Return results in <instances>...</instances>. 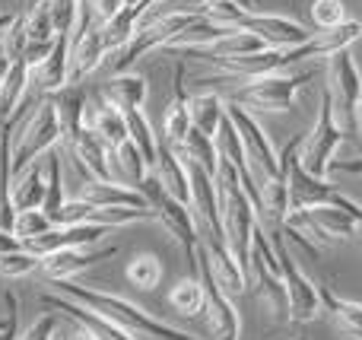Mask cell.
Instances as JSON below:
<instances>
[{"label":"cell","mask_w":362,"mask_h":340,"mask_svg":"<svg viewBox=\"0 0 362 340\" xmlns=\"http://www.w3.org/2000/svg\"><path fill=\"white\" fill-rule=\"evenodd\" d=\"M124 4L127 0H93V10H95V16H99L102 23H108L112 16H118V13L124 10Z\"/></svg>","instance_id":"60d3db41"},{"label":"cell","mask_w":362,"mask_h":340,"mask_svg":"<svg viewBox=\"0 0 362 340\" xmlns=\"http://www.w3.org/2000/svg\"><path fill=\"white\" fill-rule=\"evenodd\" d=\"M356 124H359V131H362V99H359V108H356Z\"/></svg>","instance_id":"7dc6e473"},{"label":"cell","mask_w":362,"mask_h":340,"mask_svg":"<svg viewBox=\"0 0 362 340\" xmlns=\"http://www.w3.org/2000/svg\"><path fill=\"white\" fill-rule=\"evenodd\" d=\"M42 267V258L29 248H16V252H4L0 254V277H10V280H23L29 274H35Z\"/></svg>","instance_id":"d6a6232c"},{"label":"cell","mask_w":362,"mask_h":340,"mask_svg":"<svg viewBox=\"0 0 362 340\" xmlns=\"http://www.w3.org/2000/svg\"><path fill=\"white\" fill-rule=\"evenodd\" d=\"M185 159H194L197 165H204L206 172H210L213 178L219 175V146H216V137H210V134L197 131V127H191L187 131V137L181 140L175 146Z\"/></svg>","instance_id":"4316f807"},{"label":"cell","mask_w":362,"mask_h":340,"mask_svg":"<svg viewBox=\"0 0 362 340\" xmlns=\"http://www.w3.org/2000/svg\"><path fill=\"white\" fill-rule=\"evenodd\" d=\"M327 89L334 95V112L344 118V134H356V108L362 99V74L353 61L350 48L331 54V70H327Z\"/></svg>","instance_id":"9c48e42d"},{"label":"cell","mask_w":362,"mask_h":340,"mask_svg":"<svg viewBox=\"0 0 362 340\" xmlns=\"http://www.w3.org/2000/svg\"><path fill=\"white\" fill-rule=\"evenodd\" d=\"M54 286L61 290V296H70V299H76V303L89 305V309L99 312V315L124 324L127 331H140V334L156 337V340H197V337L185 334V331L172 328V324L159 322V318H153L150 312H144L140 305L127 303V299H121V296H112V293L89 290V286H80V283H74V280H54Z\"/></svg>","instance_id":"6da1fadb"},{"label":"cell","mask_w":362,"mask_h":340,"mask_svg":"<svg viewBox=\"0 0 362 340\" xmlns=\"http://www.w3.org/2000/svg\"><path fill=\"white\" fill-rule=\"evenodd\" d=\"M54 331H57V318L54 315H45L32 324L25 334H19L16 340H54Z\"/></svg>","instance_id":"ab89813d"},{"label":"cell","mask_w":362,"mask_h":340,"mask_svg":"<svg viewBox=\"0 0 362 340\" xmlns=\"http://www.w3.org/2000/svg\"><path fill=\"white\" fill-rule=\"evenodd\" d=\"M163 127H165V140H169L172 146H178L181 140L187 137V131L194 127L191 99H187V89H185V64L175 67V86H172V102H169V108H165Z\"/></svg>","instance_id":"44dd1931"},{"label":"cell","mask_w":362,"mask_h":340,"mask_svg":"<svg viewBox=\"0 0 362 340\" xmlns=\"http://www.w3.org/2000/svg\"><path fill=\"white\" fill-rule=\"evenodd\" d=\"M197 274H200V283H204V293H206V315H210L213 334H216V340H238L242 318H238L235 305H232L229 290H226L223 280L216 277V267H213L206 245H200V252H197Z\"/></svg>","instance_id":"ba28073f"},{"label":"cell","mask_w":362,"mask_h":340,"mask_svg":"<svg viewBox=\"0 0 362 340\" xmlns=\"http://www.w3.org/2000/svg\"><path fill=\"white\" fill-rule=\"evenodd\" d=\"M70 153H74L76 165L83 169L86 178H115V165L108 163V146L102 143L93 127H86V131L70 143Z\"/></svg>","instance_id":"d6986e66"},{"label":"cell","mask_w":362,"mask_h":340,"mask_svg":"<svg viewBox=\"0 0 362 340\" xmlns=\"http://www.w3.org/2000/svg\"><path fill=\"white\" fill-rule=\"evenodd\" d=\"M112 254H118L115 245H105V248H93V245L57 248V252H51V254L42 258V271H45L48 280H70L74 274L86 271V267L99 264V261H108Z\"/></svg>","instance_id":"9a60e30c"},{"label":"cell","mask_w":362,"mask_h":340,"mask_svg":"<svg viewBox=\"0 0 362 340\" xmlns=\"http://www.w3.org/2000/svg\"><path fill=\"white\" fill-rule=\"evenodd\" d=\"M76 340H99V337L89 334V331H83V334H76Z\"/></svg>","instance_id":"bcb514c9"},{"label":"cell","mask_w":362,"mask_h":340,"mask_svg":"<svg viewBox=\"0 0 362 340\" xmlns=\"http://www.w3.org/2000/svg\"><path fill=\"white\" fill-rule=\"evenodd\" d=\"M286 226H293L296 233H308V235L331 239V242L350 239V235L359 233V223L344 207H337V204H315V207L293 210L286 216Z\"/></svg>","instance_id":"30bf717a"},{"label":"cell","mask_w":362,"mask_h":340,"mask_svg":"<svg viewBox=\"0 0 362 340\" xmlns=\"http://www.w3.org/2000/svg\"><path fill=\"white\" fill-rule=\"evenodd\" d=\"M124 118H127V131H131V140L137 143V150L144 153L146 169L153 172V165H156V156H159V143H156V137H153L150 121H146V115L140 112V108H124Z\"/></svg>","instance_id":"f546056e"},{"label":"cell","mask_w":362,"mask_h":340,"mask_svg":"<svg viewBox=\"0 0 362 340\" xmlns=\"http://www.w3.org/2000/svg\"><path fill=\"white\" fill-rule=\"evenodd\" d=\"M23 29H25V42H54L57 29H54V16H51V0H35L32 10L23 16Z\"/></svg>","instance_id":"4dcf8cb0"},{"label":"cell","mask_w":362,"mask_h":340,"mask_svg":"<svg viewBox=\"0 0 362 340\" xmlns=\"http://www.w3.org/2000/svg\"><path fill=\"white\" fill-rule=\"evenodd\" d=\"M29 76H32V67L23 61V57H16L10 67V74H6V80L0 83V118L10 121L13 115L19 112V99H23L25 86H29Z\"/></svg>","instance_id":"83f0119b"},{"label":"cell","mask_w":362,"mask_h":340,"mask_svg":"<svg viewBox=\"0 0 362 340\" xmlns=\"http://www.w3.org/2000/svg\"><path fill=\"white\" fill-rule=\"evenodd\" d=\"M16 248H23V239H19L13 229H0V254H4V252H16Z\"/></svg>","instance_id":"b9f144b4"},{"label":"cell","mask_w":362,"mask_h":340,"mask_svg":"<svg viewBox=\"0 0 362 340\" xmlns=\"http://www.w3.org/2000/svg\"><path fill=\"white\" fill-rule=\"evenodd\" d=\"M312 13V25L315 29H337V25L346 23V4L344 0H312L308 6Z\"/></svg>","instance_id":"d590c367"},{"label":"cell","mask_w":362,"mask_h":340,"mask_svg":"<svg viewBox=\"0 0 362 340\" xmlns=\"http://www.w3.org/2000/svg\"><path fill=\"white\" fill-rule=\"evenodd\" d=\"M340 140H344V127L337 121V112H334V95L331 89H321V102H318V121H315L312 134L302 137L299 146V163L305 172L318 178H327L334 163V153H337Z\"/></svg>","instance_id":"277c9868"},{"label":"cell","mask_w":362,"mask_h":340,"mask_svg":"<svg viewBox=\"0 0 362 340\" xmlns=\"http://www.w3.org/2000/svg\"><path fill=\"white\" fill-rule=\"evenodd\" d=\"M270 242L276 248V258L283 267V290H286V318L293 324H308L321 315V290L305 277L299 264H296L293 252L283 242V226L270 229Z\"/></svg>","instance_id":"5b68a950"},{"label":"cell","mask_w":362,"mask_h":340,"mask_svg":"<svg viewBox=\"0 0 362 340\" xmlns=\"http://www.w3.org/2000/svg\"><path fill=\"white\" fill-rule=\"evenodd\" d=\"M210 64H216L219 70L232 76H242V80H251V76H264V74H276V70L293 67V57H289V48H261L251 51V54H235V57H213Z\"/></svg>","instance_id":"e0dca14e"},{"label":"cell","mask_w":362,"mask_h":340,"mask_svg":"<svg viewBox=\"0 0 362 340\" xmlns=\"http://www.w3.org/2000/svg\"><path fill=\"white\" fill-rule=\"evenodd\" d=\"M54 226V220H51L48 213H45L42 207L38 210H16V223H13V233L23 239V245L29 239H35V235L48 233V229Z\"/></svg>","instance_id":"8d00e7d4"},{"label":"cell","mask_w":362,"mask_h":340,"mask_svg":"<svg viewBox=\"0 0 362 340\" xmlns=\"http://www.w3.org/2000/svg\"><path fill=\"white\" fill-rule=\"evenodd\" d=\"M315 80V70H302V74H264L245 80V86L238 89L232 99L242 105L261 108V112H289L296 105V95L305 83Z\"/></svg>","instance_id":"8992f818"},{"label":"cell","mask_w":362,"mask_h":340,"mask_svg":"<svg viewBox=\"0 0 362 340\" xmlns=\"http://www.w3.org/2000/svg\"><path fill=\"white\" fill-rule=\"evenodd\" d=\"M83 201L99 204V207H137V210H153L146 204L144 191L131 188V184H121L115 178H86L80 191Z\"/></svg>","instance_id":"ac0fdd59"},{"label":"cell","mask_w":362,"mask_h":340,"mask_svg":"<svg viewBox=\"0 0 362 340\" xmlns=\"http://www.w3.org/2000/svg\"><path fill=\"white\" fill-rule=\"evenodd\" d=\"M331 169L346 172V175H362V156H359V159H346V163H337V159H334Z\"/></svg>","instance_id":"7bdbcfd3"},{"label":"cell","mask_w":362,"mask_h":340,"mask_svg":"<svg viewBox=\"0 0 362 340\" xmlns=\"http://www.w3.org/2000/svg\"><path fill=\"white\" fill-rule=\"evenodd\" d=\"M10 67H13V57H10V51H6L4 38H0V83L6 80V74H10Z\"/></svg>","instance_id":"ee69618b"},{"label":"cell","mask_w":362,"mask_h":340,"mask_svg":"<svg viewBox=\"0 0 362 340\" xmlns=\"http://www.w3.org/2000/svg\"><path fill=\"white\" fill-rule=\"evenodd\" d=\"M102 95H105L112 105H118L121 112H124V108H140L146 102V80L124 70V74H115L112 80H108Z\"/></svg>","instance_id":"484cf974"},{"label":"cell","mask_w":362,"mask_h":340,"mask_svg":"<svg viewBox=\"0 0 362 340\" xmlns=\"http://www.w3.org/2000/svg\"><path fill=\"white\" fill-rule=\"evenodd\" d=\"M57 102V115H61V131L67 146L86 131V95L76 93L74 86H64L61 93L54 95Z\"/></svg>","instance_id":"d4e9b609"},{"label":"cell","mask_w":362,"mask_h":340,"mask_svg":"<svg viewBox=\"0 0 362 340\" xmlns=\"http://www.w3.org/2000/svg\"><path fill=\"white\" fill-rule=\"evenodd\" d=\"M197 19H204V13L200 10H181V13H169V16H159L156 23L150 25H137V32H134V38L121 48V54L115 57L112 70L115 74H124L131 64H137L140 57L146 54V51L153 48H169L172 42H178V35L187 29V25H194Z\"/></svg>","instance_id":"52a82bcc"},{"label":"cell","mask_w":362,"mask_h":340,"mask_svg":"<svg viewBox=\"0 0 362 340\" xmlns=\"http://www.w3.org/2000/svg\"><path fill=\"white\" fill-rule=\"evenodd\" d=\"M61 340H67V337H61Z\"/></svg>","instance_id":"f907efd6"},{"label":"cell","mask_w":362,"mask_h":340,"mask_svg":"<svg viewBox=\"0 0 362 340\" xmlns=\"http://www.w3.org/2000/svg\"><path fill=\"white\" fill-rule=\"evenodd\" d=\"M105 223H67V226H51L48 233L35 235V239L25 242L29 252H35L38 258L57 252V248H80V245H99L108 235Z\"/></svg>","instance_id":"5bb4252c"},{"label":"cell","mask_w":362,"mask_h":340,"mask_svg":"<svg viewBox=\"0 0 362 340\" xmlns=\"http://www.w3.org/2000/svg\"><path fill=\"white\" fill-rule=\"evenodd\" d=\"M235 29H245L251 35H257L267 48H296V45L308 42L315 32H308L302 23L289 16H276V13H255V10H245L242 16L235 19Z\"/></svg>","instance_id":"8fae6325"},{"label":"cell","mask_w":362,"mask_h":340,"mask_svg":"<svg viewBox=\"0 0 362 340\" xmlns=\"http://www.w3.org/2000/svg\"><path fill=\"white\" fill-rule=\"evenodd\" d=\"M67 74H70V35H57L51 54L35 67L42 93H61L67 86Z\"/></svg>","instance_id":"603a6c76"},{"label":"cell","mask_w":362,"mask_h":340,"mask_svg":"<svg viewBox=\"0 0 362 340\" xmlns=\"http://www.w3.org/2000/svg\"><path fill=\"white\" fill-rule=\"evenodd\" d=\"M223 118H226V102L219 99V95L204 93V95H197V99H191V121H194V127H197V131L216 137Z\"/></svg>","instance_id":"f1b7e54d"},{"label":"cell","mask_w":362,"mask_h":340,"mask_svg":"<svg viewBox=\"0 0 362 340\" xmlns=\"http://www.w3.org/2000/svg\"><path fill=\"white\" fill-rule=\"evenodd\" d=\"M48 194V169L32 163L23 175L13 178V207L16 210H38Z\"/></svg>","instance_id":"cb8c5ba5"},{"label":"cell","mask_w":362,"mask_h":340,"mask_svg":"<svg viewBox=\"0 0 362 340\" xmlns=\"http://www.w3.org/2000/svg\"><path fill=\"white\" fill-rule=\"evenodd\" d=\"M0 328H4V322H0Z\"/></svg>","instance_id":"681fc988"},{"label":"cell","mask_w":362,"mask_h":340,"mask_svg":"<svg viewBox=\"0 0 362 340\" xmlns=\"http://www.w3.org/2000/svg\"><path fill=\"white\" fill-rule=\"evenodd\" d=\"M57 140H64L57 102L42 99L32 108L29 121L23 124V131H19V137H16V146H13V178L23 175L32 163H38V156H48Z\"/></svg>","instance_id":"3957f363"},{"label":"cell","mask_w":362,"mask_h":340,"mask_svg":"<svg viewBox=\"0 0 362 340\" xmlns=\"http://www.w3.org/2000/svg\"><path fill=\"white\" fill-rule=\"evenodd\" d=\"M226 115H229V121L238 127V134H242V140H245V150H248V156L264 169V175L267 178L283 175L280 156H276L274 143H270V134H264V127L255 121V115H251L248 108H245L242 102H235V99L226 105Z\"/></svg>","instance_id":"7c38bea8"},{"label":"cell","mask_w":362,"mask_h":340,"mask_svg":"<svg viewBox=\"0 0 362 340\" xmlns=\"http://www.w3.org/2000/svg\"><path fill=\"white\" fill-rule=\"evenodd\" d=\"M48 194H45V204H42V210L54 220L57 213H61V207H64V182H61V156H57L54 150L48 153ZM57 226V223H54Z\"/></svg>","instance_id":"e575fe53"},{"label":"cell","mask_w":362,"mask_h":340,"mask_svg":"<svg viewBox=\"0 0 362 340\" xmlns=\"http://www.w3.org/2000/svg\"><path fill=\"white\" fill-rule=\"evenodd\" d=\"M153 172L159 175V182L165 184V191H169L172 197H178L181 204H187V207H191V178H187V165H185L181 153L169 143V140H165V143H159V156H156Z\"/></svg>","instance_id":"ffe728a7"},{"label":"cell","mask_w":362,"mask_h":340,"mask_svg":"<svg viewBox=\"0 0 362 340\" xmlns=\"http://www.w3.org/2000/svg\"><path fill=\"white\" fill-rule=\"evenodd\" d=\"M115 156H118V169L124 172L127 178H131V182H144V175L150 169H146V159H144V153L137 150V143H134V140H127V143H121L118 150H115Z\"/></svg>","instance_id":"74e56055"},{"label":"cell","mask_w":362,"mask_h":340,"mask_svg":"<svg viewBox=\"0 0 362 340\" xmlns=\"http://www.w3.org/2000/svg\"><path fill=\"white\" fill-rule=\"evenodd\" d=\"M169 305L178 312V315H197V312L206 309V293L200 280H181L175 283V290L169 293Z\"/></svg>","instance_id":"1f68e13d"},{"label":"cell","mask_w":362,"mask_h":340,"mask_svg":"<svg viewBox=\"0 0 362 340\" xmlns=\"http://www.w3.org/2000/svg\"><path fill=\"white\" fill-rule=\"evenodd\" d=\"M321 309L327 312V318L334 322V328L340 331L346 340H362V305L340 299L334 290L321 286Z\"/></svg>","instance_id":"7402d4cb"},{"label":"cell","mask_w":362,"mask_h":340,"mask_svg":"<svg viewBox=\"0 0 362 340\" xmlns=\"http://www.w3.org/2000/svg\"><path fill=\"white\" fill-rule=\"evenodd\" d=\"M127 280L140 290H153V286L163 280V264H159L156 254H137V258L127 264Z\"/></svg>","instance_id":"836d02e7"},{"label":"cell","mask_w":362,"mask_h":340,"mask_svg":"<svg viewBox=\"0 0 362 340\" xmlns=\"http://www.w3.org/2000/svg\"><path fill=\"white\" fill-rule=\"evenodd\" d=\"M296 340H308V337H296Z\"/></svg>","instance_id":"c3c4849f"},{"label":"cell","mask_w":362,"mask_h":340,"mask_svg":"<svg viewBox=\"0 0 362 340\" xmlns=\"http://www.w3.org/2000/svg\"><path fill=\"white\" fill-rule=\"evenodd\" d=\"M359 38H362V23L359 19H346L337 29H321V32H315L308 42L289 48V57H293V64L305 61V57H331L344 48H353Z\"/></svg>","instance_id":"2e32d148"},{"label":"cell","mask_w":362,"mask_h":340,"mask_svg":"<svg viewBox=\"0 0 362 340\" xmlns=\"http://www.w3.org/2000/svg\"><path fill=\"white\" fill-rule=\"evenodd\" d=\"M140 191H144L146 204L153 207L156 220L163 223L165 229H169V235H175V239L181 242L187 264L197 267L200 233H197V226H194V213H191V207H187V204H181L178 197H172L169 191H165V184L159 182L156 172H146L144 182H140Z\"/></svg>","instance_id":"7a4b0ae2"},{"label":"cell","mask_w":362,"mask_h":340,"mask_svg":"<svg viewBox=\"0 0 362 340\" xmlns=\"http://www.w3.org/2000/svg\"><path fill=\"white\" fill-rule=\"evenodd\" d=\"M13 19H16V16H13V13H0V35H4V32L13 25Z\"/></svg>","instance_id":"f6af8a7d"},{"label":"cell","mask_w":362,"mask_h":340,"mask_svg":"<svg viewBox=\"0 0 362 340\" xmlns=\"http://www.w3.org/2000/svg\"><path fill=\"white\" fill-rule=\"evenodd\" d=\"M42 305L51 312H64L67 318H74L76 324H80L83 331H89V334H95L99 340H134L131 331L124 328V324L112 322V318L99 315V312H93L89 305L76 303V299L70 296H57V293H45L42 296Z\"/></svg>","instance_id":"4fadbf2b"},{"label":"cell","mask_w":362,"mask_h":340,"mask_svg":"<svg viewBox=\"0 0 362 340\" xmlns=\"http://www.w3.org/2000/svg\"><path fill=\"white\" fill-rule=\"evenodd\" d=\"M51 16H54L57 35H74L76 19H80V0H51Z\"/></svg>","instance_id":"f35d334b"}]
</instances>
